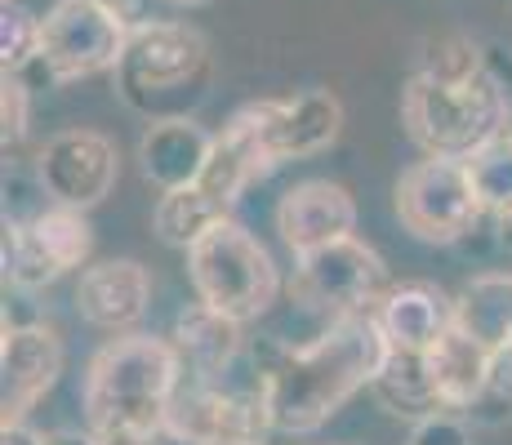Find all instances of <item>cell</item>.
Here are the masks:
<instances>
[{
  "label": "cell",
  "mask_w": 512,
  "mask_h": 445,
  "mask_svg": "<svg viewBox=\"0 0 512 445\" xmlns=\"http://www.w3.org/2000/svg\"><path fill=\"white\" fill-rule=\"evenodd\" d=\"M388 348L392 343L374 312L330 321L303 348H281L268 370L272 432L308 437V432L326 428L343 401H352L374 383Z\"/></svg>",
  "instance_id": "cell-1"
},
{
  "label": "cell",
  "mask_w": 512,
  "mask_h": 445,
  "mask_svg": "<svg viewBox=\"0 0 512 445\" xmlns=\"http://www.w3.org/2000/svg\"><path fill=\"white\" fill-rule=\"evenodd\" d=\"M179 383L183 361L170 339L143 330L116 334L85 370V428L103 445H152L156 432H165Z\"/></svg>",
  "instance_id": "cell-2"
},
{
  "label": "cell",
  "mask_w": 512,
  "mask_h": 445,
  "mask_svg": "<svg viewBox=\"0 0 512 445\" xmlns=\"http://www.w3.org/2000/svg\"><path fill=\"white\" fill-rule=\"evenodd\" d=\"M210 72V41L192 23L152 18L125 41V54L116 63V94L152 121L187 116V107H196L210 89Z\"/></svg>",
  "instance_id": "cell-3"
},
{
  "label": "cell",
  "mask_w": 512,
  "mask_h": 445,
  "mask_svg": "<svg viewBox=\"0 0 512 445\" xmlns=\"http://www.w3.org/2000/svg\"><path fill=\"white\" fill-rule=\"evenodd\" d=\"M512 94L495 72H481L472 81H437L415 72L401 89V125L410 143L428 156H472L481 143L508 130Z\"/></svg>",
  "instance_id": "cell-4"
},
{
  "label": "cell",
  "mask_w": 512,
  "mask_h": 445,
  "mask_svg": "<svg viewBox=\"0 0 512 445\" xmlns=\"http://www.w3.org/2000/svg\"><path fill=\"white\" fill-rule=\"evenodd\" d=\"M187 254V276L201 303L236 316V321H259L272 312L281 294V272L272 263L268 245L254 232H245L236 219H223L219 227L201 236Z\"/></svg>",
  "instance_id": "cell-5"
},
{
  "label": "cell",
  "mask_w": 512,
  "mask_h": 445,
  "mask_svg": "<svg viewBox=\"0 0 512 445\" xmlns=\"http://www.w3.org/2000/svg\"><path fill=\"white\" fill-rule=\"evenodd\" d=\"M388 290H392L388 263L379 259V250H370L357 236H343V241H330L321 250L294 254L290 299L299 308L326 316V321L374 312Z\"/></svg>",
  "instance_id": "cell-6"
},
{
  "label": "cell",
  "mask_w": 512,
  "mask_h": 445,
  "mask_svg": "<svg viewBox=\"0 0 512 445\" xmlns=\"http://www.w3.org/2000/svg\"><path fill=\"white\" fill-rule=\"evenodd\" d=\"M397 219L423 245H459L481 219L472 174L459 156H428L401 170L392 187Z\"/></svg>",
  "instance_id": "cell-7"
},
{
  "label": "cell",
  "mask_w": 512,
  "mask_h": 445,
  "mask_svg": "<svg viewBox=\"0 0 512 445\" xmlns=\"http://www.w3.org/2000/svg\"><path fill=\"white\" fill-rule=\"evenodd\" d=\"M130 41V27L103 5V0H63L49 14L45 36H41V54L27 72H41L45 85H67V81H85L98 72H116ZM18 72V76H27Z\"/></svg>",
  "instance_id": "cell-8"
},
{
  "label": "cell",
  "mask_w": 512,
  "mask_h": 445,
  "mask_svg": "<svg viewBox=\"0 0 512 445\" xmlns=\"http://www.w3.org/2000/svg\"><path fill=\"white\" fill-rule=\"evenodd\" d=\"M90 250L94 232L85 210L72 205H49L27 223L5 219V285L18 294H36L90 263Z\"/></svg>",
  "instance_id": "cell-9"
},
{
  "label": "cell",
  "mask_w": 512,
  "mask_h": 445,
  "mask_svg": "<svg viewBox=\"0 0 512 445\" xmlns=\"http://www.w3.org/2000/svg\"><path fill=\"white\" fill-rule=\"evenodd\" d=\"M36 170L54 205H72V210H94L107 192L116 187V143L98 130H63L45 138L36 152Z\"/></svg>",
  "instance_id": "cell-10"
},
{
  "label": "cell",
  "mask_w": 512,
  "mask_h": 445,
  "mask_svg": "<svg viewBox=\"0 0 512 445\" xmlns=\"http://www.w3.org/2000/svg\"><path fill=\"white\" fill-rule=\"evenodd\" d=\"M263 152L272 165L317 156L339 138L343 130V103L330 89H303L294 98H259L254 103Z\"/></svg>",
  "instance_id": "cell-11"
},
{
  "label": "cell",
  "mask_w": 512,
  "mask_h": 445,
  "mask_svg": "<svg viewBox=\"0 0 512 445\" xmlns=\"http://www.w3.org/2000/svg\"><path fill=\"white\" fill-rule=\"evenodd\" d=\"M63 374V339L49 325L27 321L9 325L5 321V343H0V428H14L36 410V401Z\"/></svg>",
  "instance_id": "cell-12"
},
{
  "label": "cell",
  "mask_w": 512,
  "mask_h": 445,
  "mask_svg": "<svg viewBox=\"0 0 512 445\" xmlns=\"http://www.w3.org/2000/svg\"><path fill=\"white\" fill-rule=\"evenodd\" d=\"M277 232L290 245V254H308L321 250L330 241L357 232V201L343 183L330 178H303L277 205Z\"/></svg>",
  "instance_id": "cell-13"
},
{
  "label": "cell",
  "mask_w": 512,
  "mask_h": 445,
  "mask_svg": "<svg viewBox=\"0 0 512 445\" xmlns=\"http://www.w3.org/2000/svg\"><path fill=\"white\" fill-rule=\"evenodd\" d=\"M152 303V272L139 259L90 263L76 281V316L94 330L125 334L147 316Z\"/></svg>",
  "instance_id": "cell-14"
},
{
  "label": "cell",
  "mask_w": 512,
  "mask_h": 445,
  "mask_svg": "<svg viewBox=\"0 0 512 445\" xmlns=\"http://www.w3.org/2000/svg\"><path fill=\"white\" fill-rule=\"evenodd\" d=\"M174 352L183 361V379L192 383H214L241 361L245 352V321L210 308V303H187V308L174 316V334H170Z\"/></svg>",
  "instance_id": "cell-15"
},
{
  "label": "cell",
  "mask_w": 512,
  "mask_h": 445,
  "mask_svg": "<svg viewBox=\"0 0 512 445\" xmlns=\"http://www.w3.org/2000/svg\"><path fill=\"white\" fill-rule=\"evenodd\" d=\"M272 170H277V165H272L268 152H263L254 103H245V107H236L228 116V125L214 134V152H210V165H205V174H201V187L210 196H219V201L232 210V205L241 201L259 178H268Z\"/></svg>",
  "instance_id": "cell-16"
},
{
  "label": "cell",
  "mask_w": 512,
  "mask_h": 445,
  "mask_svg": "<svg viewBox=\"0 0 512 445\" xmlns=\"http://www.w3.org/2000/svg\"><path fill=\"white\" fill-rule=\"evenodd\" d=\"M210 152H214V134L205 125H196L192 116H165V121L147 125L139 143V165L152 187L174 192V187L201 183Z\"/></svg>",
  "instance_id": "cell-17"
},
{
  "label": "cell",
  "mask_w": 512,
  "mask_h": 445,
  "mask_svg": "<svg viewBox=\"0 0 512 445\" xmlns=\"http://www.w3.org/2000/svg\"><path fill=\"white\" fill-rule=\"evenodd\" d=\"M374 316H379L392 348L432 352L441 343V334L455 325V299L446 290H437L432 281H406L383 294Z\"/></svg>",
  "instance_id": "cell-18"
},
{
  "label": "cell",
  "mask_w": 512,
  "mask_h": 445,
  "mask_svg": "<svg viewBox=\"0 0 512 445\" xmlns=\"http://www.w3.org/2000/svg\"><path fill=\"white\" fill-rule=\"evenodd\" d=\"M428 365H432V379H437V392H441V405L446 410H472L486 392V379H490V348L481 339H472L464 325H450L441 334V343L428 352Z\"/></svg>",
  "instance_id": "cell-19"
},
{
  "label": "cell",
  "mask_w": 512,
  "mask_h": 445,
  "mask_svg": "<svg viewBox=\"0 0 512 445\" xmlns=\"http://www.w3.org/2000/svg\"><path fill=\"white\" fill-rule=\"evenodd\" d=\"M370 392L392 419L419 423V419H428V414L446 410V405H441V392H437V379H432L428 352L388 348L379 374H374V383H370Z\"/></svg>",
  "instance_id": "cell-20"
},
{
  "label": "cell",
  "mask_w": 512,
  "mask_h": 445,
  "mask_svg": "<svg viewBox=\"0 0 512 445\" xmlns=\"http://www.w3.org/2000/svg\"><path fill=\"white\" fill-rule=\"evenodd\" d=\"M455 325L490 352L512 343V272H477L455 299Z\"/></svg>",
  "instance_id": "cell-21"
},
{
  "label": "cell",
  "mask_w": 512,
  "mask_h": 445,
  "mask_svg": "<svg viewBox=\"0 0 512 445\" xmlns=\"http://www.w3.org/2000/svg\"><path fill=\"white\" fill-rule=\"evenodd\" d=\"M223 219H232V210L210 196L201 183H187V187H174V192H161L156 201V214H152V227L165 245L174 250H192L210 227H219Z\"/></svg>",
  "instance_id": "cell-22"
},
{
  "label": "cell",
  "mask_w": 512,
  "mask_h": 445,
  "mask_svg": "<svg viewBox=\"0 0 512 445\" xmlns=\"http://www.w3.org/2000/svg\"><path fill=\"white\" fill-rule=\"evenodd\" d=\"M472 187H477L481 214L512 223V134H495L490 143H481L472 156H464Z\"/></svg>",
  "instance_id": "cell-23"
},
{
  "label": "cell",
  "mask_w": 512,
  "mask_h": 445,
  "mask_svg": "<svg viewBox=\"0 0 512 445\" xmlns=\"http://www.w3.org/2000/svg\"><path fill=\"white\" fill-rule=\"evenodd\" d=\"M419 72L437 76V81H472V76L486 72V54L464 32H441L432 41H423Z\"/></svg>",
  "instance_id": "cell-24"
},
{
  "label": "cell",
  "mask_w": 512,
  "mask_h": 445,
  "mask_svg": "<svg viewBox=\"0 0 512 445\" xmlns=\"http://www.w3.org/2000/svg\"><path fill=\"white\" fill-rule=\"evenodd\" d=\"M27 121H32L27 81L18 72H5V85H0V138H5V152L27 138Z\"/></svg>",
  "instance_id": "cell-25"
},
{
  "label": "cell",
  "mask_w": 512,
  "mask_h": 445,
  "mask_svg": "<svg viewBox=\"0 0 512 445\" xmlns=\"http://www.w3.org/2000/svg\"><path fill=\"white\" fill-rule=\"evenodd\" d=\"M486 405H495L499 419H512V343L490 352V379H486V392H481V401L472 405L468 414H481Z\"/></svg>",
  "instance_id": "cell-26"
},
{
  "label": "cell",
  "mask_w": 512,
  "mask_h": 445,
  "mask_svg": "<svg viewBox=\"0 0 512 445\" xmlns=\"http://www.w3.org/2000/svg\"><path fill=\"white\" fill-rule=\"evenodd\" d=\"M410 445H472V428L459 410H437L410 428Z\"/></svg>",
  "instance_id": "cell-27"
},
{
  "label": "cell",
  "mask_w": 512,
  "mask_h": 445,
  "mask_svg": "<svg viewBox=\"0 0 512 445\" xmlns=\"http://www.w3.org/2000/svg\"><path fill=\"white\" fill-rule=\"evenodd\" d=\"M107 9H112L116 18H121L125 27H143V23H152V0H103Z\"/></svg>",
  "instance_id": "cell-28"
},
{
  "label": "cell",
  "mask_w": 512,
  "mask_h": 445,
  "mask_svg": "<svg viewBox=\"0 0 512 445\" xmlns=\"http://www.w3.org/2000/svg\"><path fill=\"white\" fill-rule=\"evenodd\" d=\"M41 445H103V441H98L90 428L85 432L81 428H58V432H45Z\"/></svg>",
  "instance_id": "cell-29"
},
{
  "label": "cell",
  "mask_w": 512,
  "mask_h": 445,
  "mask_svg": "<svg viewBox=\"0 0 512 445\" xmlns=\"http://www.w3.org/2000/svg\"><path fill=\"white\" fill-rule=\"evenodd\" d=\"M0 445H41V432H32L27 423H14V428H0Z\"/></svg>",
  "instance_id": "cell-30"
},
{
  "label": "cell",
  "mask_w": 512,
  "mask_h": 445,
  "mask_svg": "<svg viewBox=\"0 0 512 445\" xmlns=\"http://www.w3.org/2000/svg\"><path fill=\"white\" fill-rule=\"evenodd\" d=\"M219 445H268V437H245V441H219Z\"/></svg>",
  "instance_id": "cell-31"
},
{
  "label": "cell",
  "mask_w": 512,
  "mask_h": 445,
  "mask_svg": "<svg viewBox=\"0 0 512 445\" xmlns=\"http://www.w3.org/2000/svg\"><path fill=\"white\" fill-rule=\"evenodd\" d=\"M170 5H183V9H201V5H210V0H170Z\"/></svg>",
  "instance_id": "cell-32"
},
{
  "label": "cell",
  "mask_w": 512,
  "mask_h": 445,
  "mask_svg": "<svg viewBox=\"0 0 512 445\" xmlns=\"http://www.w3.org/2000/svg\"><path fill=\"white\" fill-rule=\"evenodd\" d=\"M508 134H512V112H508Z\"/></svg>",
  "instance_id": "cell-33"
}]
</instances>
